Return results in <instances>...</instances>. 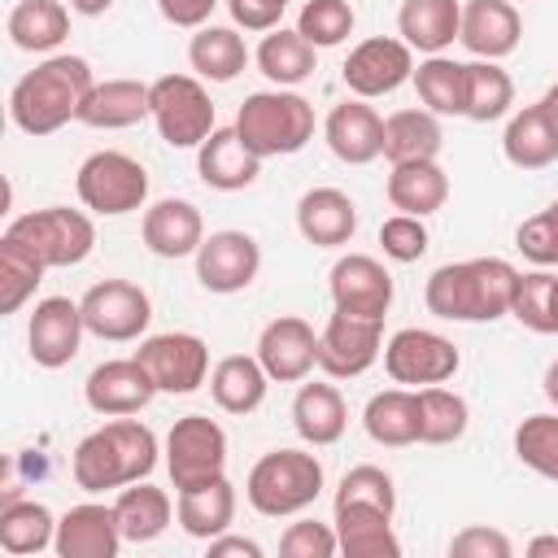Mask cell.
<instances>
[{"instance_id": "44dd1931", "label": "cell", "mask_w": 558, "mask_h": 558, "mask_svg": "<svg viewBox=\"0 0 558 558\" xmlns=\"http://www.w3.org/2000/svg\"><path fill=\"white\" fill-rule=\"evenodd\" d=\"M458 39L471 57L480 61H501L519 48L523 39V17L510 0H466L462 4V26Z\"/></svg>"}, {"instance_id": "5bb4252c", "label": "cell", "mask_w": 558, "mask_h": 558, "mask_svg": "<svg viewBox=\"0 0 558 558\" xmlns=\"http://www.w3.org/2000/svg\"><path fill=\"white\" fill-rule=\"evenodd\" d=\"M135 357L144 362V371L153 375L157 392H196L209 379V344L192 331H161L140 340Z\"/></svg>"}, {"instance_id": "db71d44e", "label": "cell", "mask_w": 558, "mask_h": 558, "mask_svg": "<svg viewBox=\"0 0 558 558\" xmlns=\"http://www.w3.org/2000/svg\"><path fill=\"white\" fill-rule=\"evenodd\" d=\"M288 4L292 0H227L231 22L244 26V31H275Z\"/></svg>"}, {"instance_id": "9f6ffc18", "label": "cell", "mask_w": 558, "mask_h": 558, "mask_svg": "<svg viewBox=\"0 0 558 558\" xmlns=\"http://www.w3.org/2000/svg\"><path fill=\"white\" fill-rule=\"evenodd\" d=\"M209 545V558H262V545L257 541H248V536H214V541H205Z\"/></svg>"}, {"instance_id": "7c38bea8", "label": "cell", "mask_w": 558, "mask_h": 558, "mask_svg": "<svg viewBox=\"0 0 558 558\" xmlns=\"http://www.w3.org/2000/svg\"><path fill=\"white\" fill-rule=\"evenodd\" d=\"M384 353V318H362L336 310L318 331V366L331 379H357L366 375Z\"/></svg>"}, {"instance_id": "ac0fdd59", "label": "cell", "mask_w": 558, "mask_h": 558, "mask_svg": "<svg viewBox=\"0 0 558 558\" xmlns=\"http://www.w3.org/2000/svg\"><path fill=\"white\" fill-rule=\"evenodd\" d=\"M257 362L275 384H301L318 366V331L296 314H279L257 336Z\"/></svg>"}, {"instance_id": "8d00e7d4", "label": "cell", "mask_w": 558, "mask_h": 558, "mask_svg": "<svg viewBox=\"0 0 558 558\" xmlns=\"http://www.w3.org/2000/svg\"><path fill=\"white\" fill-rule=\"evenodd\" d=\"M445 135L432 109H397L384 118V157L397 161H436Z\"/></svg>"}, {"instance_id": "ba28073f", "label": "cell", "mask_w": 558, "mask_h": 558, "mask_svg": "<svg viewBox=\"0 0 558 558\" xmlns=\"http://www.w3.org/2000/svg\"><path fill=\"white\" fill-rule=\"evenodd\" d=\"M166 471L174 493L214 484L227 475V432L209 414H183L174 418L166 436Z\"/></svg>"}, {"instance_id": "7bdbcfd3", "label": "cell", "mask_w": 558, "mask_h": 558, "mask_svg": "<svg viewBox=\"0 0 558 558\" xmlns=\"http://www.w3.org/2000/svg\"><path fill=\"white\" fill-rule=\"evenodd\" d=\"M510 314H514L527 331L558 336V275H549V266H536V270L519 275Z\"/></svg>"}, {"instance_id": "f35d334b", "label": "cell", "mask_w": 558, "mask_h": 558, "mask_svg": "<svg viewBox=\"0 0 558 558\" xmlns=\"http://www.w3.org/2000/svg\"><path fill=\"white\" fill-rule=\"evenodd\" d=\"M187 61L196 70V78H209V83H231L244 65H248V48H244V35L235 26H196L192 44H187Z\"/></svg>"}, {"instance_id": "d6a6232c", "label": "cell", "mask_w": 558, "mask_h": 558, "mask_svg": "<svg viewBox=\"0 0 558 558\" xmlns=\"http://www.w3.org/2000/svg\"><path fill=\"white\" fill-rule=\"evenodd\" d=\"M362 427L375 445L388 449H405L418 445V388H384L366 401L362 410Z\"/></svg>"}, {"instance_id": "6f0895ef", "label": "cell", "mask_w": 558, "mask_h": 558, "mask_svg": "<svg viewBox=\"0 0 558 558\" xmlns=\"http://www.w3.org/2000/svg\"><path fill=\"white\" fill-rule=\"evenodd\" d=\"M527 558H558V536H532L527 541Z\"/></svg>"}, {"instance_id": "6da1fadb", "label": "cell", "mask_w": 558, "mask_h": 558, "mask_svg": "<svg viewBox=\"0 0 558 558\" xmlns=\"http://www.w3.org/2000/svg\"><path fill=\"white\" fill-rule=\"evenodd\" d=\"M519 270L506 257H466L445 262L427 275L423 301L436 318L449 323H493L510 314Z\"/></svg>"}, {"instance_id": "60d3db41", "label": "cell", "mask_w": 558, "mask_h": 558, "mask_svg": "<svg viewBox=\"0 0 558 558\" xmlns=\"http://www.w3.org/2000/svg\"><path fill=\"white\" fill-rule=\"evenodd\" d=\"M57 541V519L44 501H22V497H9L0 506V549L13 554V558H26V554H39Z\"/></svg>"}, {"instance_id": "603a6c76", "label": "cell", "mask_w": 558, "mask_h": 558, "mask_svg": "<svg viewBox=\"0 0 558 558\" xmlns=\"http://www.w3.org/2000/svg\"><path fill=\"white\" fill-rule=\"evenodd\" d=\"M140 235H144L148 253H157V257H170V262L174 257H196V248L205 244V218L192 201L166 196V201L144 209Z\"/></svg>"}, {"instance_id": "2e32d148", "label": "cell", "mask_w": 558, "mask_h": 558, "mask_svg": "<svg viewBox=\"0 0 558 558\" xmlns=\"http://www.w3.org/2000/svg\"><path fill=\"white\" fill-rule=\"evenodd\" d=\"M83 310L78 301L70 296H44L26 323V349H31V362L44 366V371H61L74 362L78 344H83Z\"/></svg>"}, {"instance_id": "8fae6325", "label": "cell", "mask_w": 558, "mask_h": 558, "mask_svg": "<svg viewBox=\"0 0 558 558\" xmlns=\"http://www.w3.org/2000/svg\"><path fill=\"white\" fill-rule=\"evenodd\" d=\"M462 366L458 357V344L440 331H427V327H401L388 336L384 344V371L392 384H445L453 379Z\"/></svg>"}, {"instance_id": "f546056e", "label": "cell", "mask_w": 558, "mask_h": 558, "mask_svg": "<svg viewBox=\"0 0 558 558\" xmlns=\"http://www.w3.org/2000/svg\"><path fill=\"white\" fill-rule=\"evenodd\" d=\"M388 205L397 214H414L427 218L449 201V174L440 170V161H397L388 170Z\"/></svg>"}, {"instance_id": "8992f818", "label": "cell", "mask_w": 558, "mask_h": 558, "mask_svg": "<svg viewBox=\"0 0 558 558\" xmlns=\"http://www.w3.org/2000/svg\"><path fill=\"white\" fill-rule=\"evenodd\" d=\"M4 235H13L17 244H26L48 270H65V266H78L92 257L96 248V227L83 209H70V205H48V209H31V214H17Z\"/></svg>"}, {"instance_id": "f6af8a7d", "label": "cell", "mask_w": 558, "mask_h": 558, "mask_svg": "<svg viewBox=\"0 0 558 558\" xmlns=\"http://www.w3.org/2000/svg\"><path fill=\"white\" fill-rule=\"evenodd\" d=\"M44 270L48 266L26 244H17L13 235H0V314H17L35 296Z\"/></svg>"}, {"instance_id": "94428289", "label": "cell", "mask_w": 558, "mask_h": 558, "mask_svg": "<svg viewBox=\"0 0 558 558\" xmlns=\"http://www.w3.org/2000/svg\"><path fill=\"white\" fill-rule=\"evenodd\" d=\"M541 105H545V113H549V122L558 126V83H554V87H549V92L541 96Z\"/></svg>"}, {"instance_id": "52a82bcc", "label": "cell", "mask_w": 558, "mask_h": 558, "mask_svg": "<svg viewBox=\"0 0 558 558\" xmlns=\"http://www.w3.org/2000/svg\"><path fill=\"white\" fill-rule=\"evenodd\" d=\"M74 192H78L83 209L105 214V218H118V214L144 209V201H148V170L131 153L100 148V153H92L78 166Z\"/></svg>"}, {"instance_id": "ab89813d", "label": "cell", "mask_w": 558, "mask_h": 558, "mask_svg": "<svg viewBox=\"0 0 558 558\" xmlns=\"http://www.w3.org/2000/svg\"><path fill=\"white\" fill-rule=\"evenodd\" d=\"M414 92L423 109H432L436 118H462L466 113V61H453L445 52L423 57L414 65Z\"/></svg>"}, {"instance_id": "4dcf8cb0", "label": "cell", "mask_w": 558, "mask_h": 558, "mask_svg": "<svg viewBox=\"0 0 558 558\" xmlns=\"http://www.w3.org/2000/svg\"><path fill=\"white\" fill-rule=\"evenodd\" d=\"M336 541L349 558H397L401 541L392 532V514L375 506H336Z\"/></svg>"}, {"instance_id": "c3c4849f", "label": "cell", "mask_w": 558, "mask_h": 558, "mask_svg": "<svg viewBox=\"0 0 558 558\" xmlns=\"http://www.w3.org/2000/svg\"><path fill=\"white\" fill-rule=\"evenodd\" d=\"M336 506H375V510H397V484L384 466H353L340 475V488H336Z\"/></svg>"}, {"instance_id": "b9f144b4", "label": "cell", "mask_w": 558, "mask_h": 558, "mask_svg": "<svg viewBox=\"0 0 558 558\" xmlns=\"http://www.w3.org/2000/svg\"><path fill=\"white\" fill-rule=\"evenodd\" d=\"M466 423H471V410L458 392L440 384L418 388V440L423 445H453L466 436Z\"/></svg>"}, {"instance_id": "91938a15", "label": "cell", "mask_w": 558, "mask_h": 558, "mask_svg": "<svg viewBox=\"0 0 558 558\" xmlns=\"http://www.w3.org/2000/svg\"><path fill=\"white\" fill-rule=\"evenodd\" d=\"M541 388H545V397H549V405L558 410V357H554V362L545 366V384H541Z\"/></svg>"}, {"instance_id": "d6986e66", "label": "cell", "mask_w": 558, "mask_h": 558, "mask_svg": "<svg viewBox=\"0 0 558 558\" xmlns=\"http://www.w3.org/2000/svg\"><path fill=\"white\" fill-rule=\"evenodd\" d=\"M157 397V384L153 375L144 371L140 357H113V362H100L87 384H83V401L105 414V418H122V414H140L148 401Z\"/></svg>"}, {"instance_id": "9a60e30c", "label": "cell", "mask_w": 558, "mask_h": 558, "mask_svg": "<svg viewBox=\"0 0 558 558\" xmlns=\"http://www.w3.org/2000/svg\"><path fill=\"white\" fill-rule=\"evenodd\" d=\"M262 270V248L248 231H209L205 244L196 248V279L205 292L231 296L244 292Z\"/></svg>"}, {"instance_id": "f1b7e54d", "label": "cell", "mask_w": 558, "mask_h": 558, "mask_svg": "<svg viewBox=\"0 0 558 558\" xmlns=\"http://www.w3.org/2000/svg\"><path fill=\"white\" fill-rule=\"evenodd\" d=\"M458 26H462V4L458 0H401L397 35L423 57L445 52L458 39Z\"/></svg>"}, {"instance_id": "680465c9", "label": "cell", "mask_w": 558, "mask_h": 558, "mask_svg": "<svg viewBox=\"0 0 558 558\" xmlns=\"http://www.w3.org/2000/svg\"><path fill=\"white\" fill-rule=\"evenodd\" d=\"M109 4L113 0H70V9L83 13V17H100V13H109Z\"/></svg>"}, {"instance_id": "1f68e13d", "label": "cell", "mask_w": 558, "mask_h": 558, "mask_svg": "<svg viewBox=\"0 0 558 558\" xmlns=\"http://www.w3.org/2000/svg\"><path fill=\"white\" fill-rule=\"evenodd\" d=\"M266 366L248 353H227L214 371H209V397L218 410L227 414H253L262 401H266Z\"/></svg>"}, {"instance_id": "bcb514c9", "label": "cell", "mask_w": 558, "mask_h": 558, "mask_svg": "<svg viewBox=\"0 0 558 558\" xmlns=\"http://www.w3.org/2000/svg\"><path fill=\"white\" fill-rule=\"evenodd\" d=\"M514 458L541 480H558V410L527 414L514 427Z\"/></svg>"}, {"instance_id": "cb8c5ba5", "label": "cell", "mask_w": 558, "mask_h": 558, "mask_svg": "<svg viewBox=\"0 0 558 558\" xmlns=\"http://www.w3.org/2000/svg\"><path fill=\"white\" fill-rule=\"evenodd\" d=\"M196 170L205 179V187L214 192H240L253 187L262 174V157L240 140L235 126H214L209 140L196 148Z\"/></svg>"}, {"instance_id": "9c48e42d", "label": "cell", "mask_w": 558, "mask_h": 558, "mask_svg": "<svg viewBox=\"0 0 558 558\" xmlns=\"http://www.w3.org/2000/svg\"><path fill=\"white\" fill-rule=\"evenodd\" d=\"M153 122L170 148H201L214 131V100L196 74H161L153 83Z\"/></svg>"}, {"instance_id": "74e56055", "label": "cell", "mask_w": 558, "mask_h": 558, "mask_svg": "<svg viewBox=\"0 0 558 558\" xmlns=\"http://www.w3.org/2000/svg\"><path fill=\"white\" fill-rule=\"evenodd\" d=\"M4 31L22 52H52L70 35V9L61 0H17Z\"/></svg>"}, {"instance_id": "ee69618b", "label": "cell", "mask_w": 558, "mask_h": 558, "mask_svg": "<svg viewBox=\"0 0 558 558\" xmlns=\"http://www.w3.org/2000/svg\"><path fill=\"white\" fill-rule=\"evenodd\" d=\"M514 105V78L497 61H466V113L471 122H497Z\"/></svg>"}, {"instance_id": "816d5d0a", "label": "cell", "mask_w": 558, "mask_h": 558, "mask_svg": "<svg viewBox=\"0 0 558 558\" xmlns=\"http://www.w3.org/2000/svg\"><path fill=\"white\" fill-rule=\"evenodd\" d=\"M279 554L283 558H331V554H340L336 523H318V519L288 523V532L279 536Z\"/></svg>"}, {"instance_id": "e0dca14e", "label": "cell", "mask_w": 558, "mask_h": 558, "mask_svg": "<svg viewBox=\"0 0 558 558\" xmlns=\"http://www.w3.org/2000/svg\"><path fill=\"white\" fill-rule=\"evenodd\" d=\"M327 288H331V305L344 310V314H362V318H384L388 305H392V275L379 257L371 253H344L331 275H327Z\"/></svg>"}, {"instance_id": "4316f807", "label": "cell", "mask_w": 558, "mask_h": 558, "mask_svg": "<svg viewBox=\"0 0 558 558\" xmlns=\"http://www.w3.org/2000/svg\"><path fill=\"white\" fill-rule=\"evenodd\" d=\"M292 427L305 445H336L349 427V405L336 384H301L292 397Z\"/></svg>"}, {"instance_id": "7a4b0ae2", "label": "cell", "mask_w": 558, "mask_h": 558, "mask_svg": "<svg viewBox=\"0 0 558 558\" xmlns=\"http://www.w3.org/2000/svg\"><path fill=\"white\" fill-rule=\"evenodd\" d=\"M96 87L92 65L74 52H57L26 70L9 92V118L26 135H52L65 122H78L87 92Z\"/></svg>"}, {"instance_id": "d4e9b609", "label": "cell", "mask_w": 558, "mask_h": 558, "mask_svg": "<svg viewBox=\"0 0 558 558\" xmlns=\"http://www.w3.org/2000/svg\"><path fill=\"white\" fill-rule=\"evenodd\" d=\"M144 118H153V83L140 78H105L87 92L78 109V122L96 131H126Z\"/></svg>"}, {"instance_id": "277c9868", "label": "cell", "mask_w": 558, "mask_h": 558, "mask_svg": "<svg viewBox=\"0 0 558 558\" xmlns=\"http://www.w3.org/2000/svg\"><path fill=\"white\" fill-rule=\"evenodd\" d=\"M323 493V462L310 449H270L253 462L244 497L266 519H292L310 510Z\"/></svg>"}, {"instance_id": "83f0119b", "label": "cell", "mask_w": 558, "mask_h": 558, "mask_svg": "<svg viewBox=\"0 0 558 558\" xmlns=\"http://www.w3.org/2000/svg\"><path fill=\"white\" fill-rule=\"evenodd\" d=\"M501 153L519 170H545V166L558 161V126L549 122L541 100L523 105L519 113H510L506 135H501Z\"/></svg>"}, {"instance_id": "11a10c76", "label": "cell", "mask_w": 558, "mask_h": 558, "mask_svg": "<svg viewBox=\"0 0 558 558\" xmlns=\"http://www.w3.org/2000/svg\"><path fill=\"white\" fill-rule=\"evenodd\" d=\"M157 9H161V17H166L170 26L196 31V26L209 22V13L218 9V0H157Z\"/></svg>"}, {"instance_id": "836d02e7", "label": "cell", "mask_w": 558, "mask_h": 558, "mask_svg": "<svg viewBox=\"0 0 558 558\" xmlns=\"http://www.w3.org/2000/svg\"><path fill=\"white\" fill-rule=\"evenodd\" d=\"M113 510H118L122 536H126L131 545H148V541H157V536L170 527L174 501H170L166 488H157V484H148V480H135V484H126V488L118 493Z\"/></svg>"}, {"instance_id": "484cf974", "label": "cell", "mask_w": 558, "mask_h": 558, "mask_svg": "<svg viewBox=\"0 0 558 558\" xmlns=\"http://www.w3.org/2000/svg\"><path fill=\"white\" fill-rule=\"evenodd\" d=\"M296 231L314 248H340L357 231V205L340 187H310L296 201Z\"/></svg>"}, {"instance_id": "4fadbf2b", "label": "cell", "mask_w": 558, "mask_h": 558, "mask_svg": "<svg viewBox=\"0 0 558 558\" xmlns=\"http://www.w3.org/2000/svg\"><path fill=\"white\" fill-rule=\"evenodd\" d=\"M340 78L362 100L392 96L401 83L414 78V48L405 39H392V35H371V39L353 44V52L340 65Z\"/></svg>"}, {"instance_id": "7402d4cb", "label": "cell", "mask_w": 558, "mask_h": 558, "mask_svg": "<svg viewBox=\"0 0 558 558\" xmlns=\"http://www.w3.org/2000/svg\"><path fill=\"white\" fill-rule=\"evenodd\" d=\"M323 140L344 166H371L384 157V118L362 96L340 100L323 122Z\"/></svg>"}, {"instance_id": "f907efd6", "label": "cell", "mask_w": 558, "mask_h": 558, "mask_svg": "<svg viewBox=\"0 0 558 558\" xmlns=\"http://www.w3.org/2000/svg\"><path fill=\"white\" fill-rule=\"evenodd\" d=\"M379 244H384V257L410 266V262H418V257L427 253L432 235H427L423 218H414V214H392V218L379 222Z\"/></svg>"}, {"instance_id": "30bf717a", "label": "cell", "mask_w": 558, "mask_h": 558, "mask_svg": "<svg viewBox=\"0 0 558 558\" xmlns=\"http://www.w3.org/2000/svg\"><path fill=\"white\" fill-rule=\"evenodd\" d=\"M78 310H83L87 331L100 336V340H113V344L140 340L148 331V323H153V301L131 279H100V283H92L83 292Z\"/></svg>"}, {"instance_id": "e575fe53", "label": "cell", "mask_w": 558, "mask_h": 558, "mask_svg": "<svg viewBox=\"0 0 558 558\" xmlns=\"http://www.w3.org/2000/svg\"><path fill=\"white\" fill-rule=\"evenodd\" d=\"M174 519H179V527H183L187 536H196V541L222 536V532L231 527V519H235V488H231V480L222 475V480H214V484H201V488L179 493Z\"/></svg>"}, {"instance_id": "5b68a950", "label": "cell", "mask_w": 558, "mask_h": 558, "mask_svg": "<svg viewBox=\"0 0 558 558\" xmlns=\"http://www.w3.org/2000/svg\"><path fill=\"white\" fill-rule=\"evenodd\" d=\"M235 131L262 161L288 157L314 140V105L288 87L253 92V96H244V105L235 113Z\"/></svg>"}, {"instance_id": "3957f363", "label": "cell", "mask_w": 558, "mask_h": 558, "mask_svg": "<svg viewBox=\"0 0 558 558\" xmlns=\"http://www.w3.org/2000/svg\"><path fill=\"white\" fill-rule=\"evenodd\" d=\"M157 436L148 423L122 414L96 432H87L74 445L70 458V475L83 493H109V488H126L135 480H148L157 466Z\"/></svg>"}, {"instance_id": "7dc6e473", "label": "cell", "mask_w": 558, "mask_h": 558, "mask_svg": "<svg viewBox=\"0 0 558 558\" xmlns=\"http://www.w3.org/2000/svg\"><path fill=\"white\" fill-rule=\"evenodd\" d=\"M353 4L349 0H305L296 13V31L314 44V48H336L353 35Z\"/></svg>"}, {"instance_id": "d590c367", "label": "cell", "mask_w": 558, "mask_h": 558, "mask_svg": "<svg viewBox=\"0 0 558 558\" xmlns=\"http://www.w3.org/2000/svg\"><path fill=\"white\" fill-rule=\"evenodd\" d=\"M253 57H257V70H262L275 87H296V83H305V78L314 74V65H318V48H314L301 31H283V26L266 31Z\"/></svg>"}, {"instance_id": "ffe728a7", "label": "cell", "mask_w": 558, "mask_h": 558, "mask_svg": "<svg viewBox=\"0 0 558 558\" xmlns=\"http://www.w3.org/2000/svg\"><path fill=\"white\" fill-rule=\"evenodd\" d=\"M122 541L126 536L118 527V510L113 506H100V501H83V506H70L57 519L52 549L61 558H118Z\"/></svg>"}, {"instance_id": "681fc988", "label": "cell", "mask_w": 558, "mask_h": 558, "mask_svg": "<svg viewBox=\"0 0 558 558\" xmlns=\"http://www.w3.org/2000/svg\"><path fill=\"white\" fill-rule=\"evenodd\" d=\"M514 248L536 266H558V201L519 222Z\"/></svg>"}, {"instance_id": "f5cc1de1", "label": "cell", "mask_w": 558, "mask_h": 558, "mask_svg": "<svg viewBox=\"0 0 558 558\" xmlns=\"http://www.w3.org/2000/svg\"><path fill=\"white\" fill-rule=\"evenodd\" d=\"M449 554H453V558H510L514 545H510L506 532H497V527H488V523H471V527H462V532L449 541Z\"/></svg>"}]
</instances>
